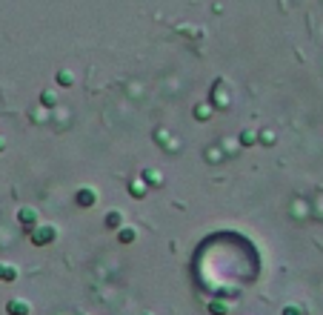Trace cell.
Listing matches in <instances>:
<instances>
[{
  "mask_svg": "<svg viewBox=\"0 0 323 315\" xmlns=\"http://www.w3.org/2000/svg\"><path fill=\"white\" fill-rule=\"evenodd\" d=\"M0 149H3V138H0Z\"/></svg>",
  "mask_w": 323,
  "mask_h": 315,
  "instance_id": "cell-13",
  "label": "cell"
},
{
  "mask_svg": "<svg viewBox=\"0 0 323 315\" xmlns=\"http://www.w3.org/2000/svg\"><path fill=\"white\" fill-rule=\"evenodd\" d=\"M106 226H109V229L120 226V212H109V215H106Z\"/></svg>",
  "mask_w": 323,
  "mask_h": 315,
  "instance_id": "cell-6",
  "label": "cell"
},
{
  "mask_svg": "<svg viewBox=\"0 0 323 315\" xmlns=\"http://www.w3.org/2000/svg\"><path fill=\"white\" fill-rule=\"evenodd\" d=\"M17 220H20L23 226H34V223H37V212H34L32 206H23V209L17 212Z\"/></svg>",
  "mask_w": 323,
  "mask_h": 315,
  "instance_id": "cell-4",
  "label": "cell"
},
{
  "mask_svg": "<svg viewBox=\"0 0 323 315\" xmlns=\"http://www.w3.org/2000/svg\"><path fill=\"white\" fill-rule=\"evenodd\" d=\"M252 141H255V135H252V132H243V135H240V143H243V146H249Z\"/></svg>",
  "mask_w": 323,
  "mask_h": 315,
  "instance_id": "cell-10",
  "label": "cell"
},
{
  "mask_svg": "<svg viewBox=\"0 0 323 315\" xmlns=\"http://www.w3.org/2000/svg\"><path fill=\"white\" fill-rule=\"evenodd\" d=\"M6 313L9 315H29V304L20 301V298H12V301L6 304Z\"/></svg>",
  "mask_w": 323,
  "mask_h": 315,
  "instance_id": "cell-3",
  "label": "cell"
},
{
  "mask_svg": "<svg viewBox=\"0 0 323 315\" xmlns=\"http://www.w3.org/2000/svg\"><path fill=\"white\" fill-rule=\"evenodd\" d=\"M283 315H303V313H300L297 307H286V310H283Z\"/></svg>",
  "mask_w": 323,
  "mask_h": 315,
  "instance_id": "cell-12",
  "label": "cell"
},
{
  "mask_svg": "<svg viewBox=\"0 0 323 315\" xmlns=\"http://www.w3.org/2000/svg\"><path fill=\"white\" fill-rule=\"evenodd\" d=\"M58 83L60 86H72V75L69 72H58Z\"/></svg>",
  "mask_w": 323,
  "mask_h": 315,
  "instance_id": "cell-9",
  "label": "cell"
},
{
  "mask_svg": "<svg viewBox=\"0 0 323 315\" xmlns=\"http://www.w3.org/2000/svg\"><path fill=\"white\" fill-rule=\"evenodd\" d=\"M55 100H58L55 92H43V94H40V103H43V106H55Z\"/></svg>",
  "mask_w": 323,
  "mask_h": 315,
  "instance_id": "cell-8",
  "label": "cell"
},
{
  "mask_svg": "<svg viewBox=\"0 0 323 315\" xmlns=\"http://www.w3.org/2000/svg\"><path fill=\"white\" fill-rule=\"evenodd\" d=\"M17 278V269L12 264H0V281H15Z\"/></svg>",
  "mask_w": 323,
  "mask_h": 315,
  "instance_id": "cell-5",
  "label": "cell"
},
{
  "mask_svg": "<svg viewBox=\"0 0 323 315\" xmlns=\"http://www.w3.org/2000/svg\"><path fill=\"white\" fill-rule=\"evenodd\" d=\"M77 206H95L97 204V192L95 189H77Z\"/></svg>",
  "mask_w": 323,
  "mask_h": 315,
  "instance_id": "cell-2",
  "label": "cell"
},
{
  "mask_svg": "<svg viewBox=\"0 0 323 315\" xmlns=\"http://www.w3.org/2000/svg\"><path fill=\"white\" fill-rule=\"evenodd\" d=\"M55 238H58V229L49 226V223H46V226H37V229L32 232V241L37 244V247H46V244H52Z\"/></svg>",
  "mask_w": 323,
  "mask_h": 315,
  "instance_id": "cell-1",
  "label": "cell"
},
{
  "mask_svg": "<svg viewBox=\"0 0 323 315\" xmlns=\"http://www.w3.org/2000/svg\"><path fill=\"white\" fill-rule=\"evenodd\" d=\"M134 235H137L134 229H120V235H117V238H120V244H132V241H134Z\"/></svg>",
  "mask_w": 323,
  "mask_h": 315,
  "instance_id": "cell-7",
  "label": "cell"
},
{
  "mask_svg": "<svg viewBox=\"0 0 323 315\" xmlns=\"http://www.w3.org/2000/svg\"><path fill=\"white\" fill-rule=\"evenodd\" d=\"M129 189H132V195H143V187H140L137 181H132V184H129Z\"/></svg>",
  "mask_w": 323,
  "mask_h": 315,
  "instance_id": "cell-11",
  "label": "cell"
}]
</instances>
